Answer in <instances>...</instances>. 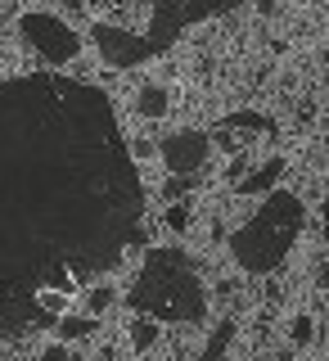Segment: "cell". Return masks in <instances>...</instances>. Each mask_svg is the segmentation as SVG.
Listing matches in <instances>:
<instances>
[{
	"mask_svg": "<svg viewBox=\"0 0 329 361\" xmlns=\"http://www.w3.org/2000/svg\"><path fill=\"white\" fill-rule=\"evenodd\" d=\"M59 334H63V338H86V334H95V316H63V321H59Z\"/></svg>",
	"mask_w": 329,
	"mask_h": 361,
	"instance_id": "obj_5",
	"label": "cell"
},
{
	"mask_svg": "<svg viewBox=\"0 0 329 361\" xmlns=\"http://www.w3.org/2000/svg\"><path fill=\"white\" fill-rule=\"evenodd\" d=\"M140 113H149V118H158V113H167V95H163L158 86L140 90Z\"/></svg>",
	"mask_w": 329,
	"mask_h": 361,
	"instance_id": "obj_7",
	"label": "cell"
},
{
	"mask_svg": "<svg viewBox=\"0 0 329 361\" xmlns=\"http://www.w3.org/2000/svg\"><path fill=\"white\" fill-rule=\"evenodd\" d=\"M144 195L99 86L0 82V334L50 325L77 280L118 267Z\"/></svg>",
	"mask_w": 329,
	"mask_h": 361,
	"instance_id": "obj_1",
	"label": "cell"
},
{
	"mask_svg": "<svg viewBox=\"0 0 329 361\" xmlns=\"http://www.w3.org/2000/svg\"><path fill=\"white\" fill-rule=\"evenodd\" d=\"M163 158L172 172H194V167L208 158V145H203L199 131H176L172 140H163Z\"/></svg>",
	"mask_w": 329,
	"mask_h": 361,
	"instance_id": "obj_4",
	"label": "cell"
},
{
	"mask_svg": "<svg viewBox=\"0 0 329 361\" xmlns=\"http://www.w3.org/2000/svg\"><path fill=\"white\" fill-rule=\"evenodd\" d=\"M235 5H240V0H158L154 23H149L144 37H131V32H118V27H104V23H99L95 45L113 68H135V63L154 59V54H163L185 27H194V23L212 18V14H225V9H235Z\"/></svg>",
	"mask_w": 329,
	"mask_h": 361,
	"instance_id": "obj_2",
	"label": "cell"
},
{
	"mask_svg": "<svg viewBox=\"0 0 329 361\" xmlns=\"http://www.w3.org/2000/svg\"><path fill=\"white\" fill-rule=\"evenodd\" d=\"M41 361H68V353H63L59 343H50V348H45V353H41Z\"/></svg>",
	"mask_w": 329,
	"mask_h": 361,
	"instance_id": "obj_9",
	"label": "cell"
},
{
	"mask_svg": "<svg viewBox=\"0 0 329 361\" xmlns=\"http://www.w3.org/2000/svg\"><path fill=\"white\" fill-rule=\"evenodd\" d=\"M230 334H235V330H230V325H221V334H217V338H212V343H208V348H203V361H217V357L225 353V343H230Z\"/></svg>",
	"mask_w": 329,
	"mask_h": 361,
	"instance_id": "obj_8",
	"label": "cell"
},
{
	"mask_svg": "<svg viewBox=\"0 0 329 361\" xmlns=\"http://www.w3.org/2000/svg\"><path fill=\"white\" fill-rule=\"evenodd\" d=\"M131 343H135V348H154V343H158V325L149 321V316L131 325Z\"/></svg>",
	"mask_w": 329,
	"mask_h": 361,
	"instance_id": "obj_6",
	"label": "cell"
},
{
	"mask_svg": "<svg viewBox=\"0 0 329 361\" xmlns=\"http://www.w3.org/2000/svg\"><path fill=\"white\" fill-rule=\"evenodd\" d=\"M23 32H27V41L37 45L50 63H63V59H73V54H77V41L68 37V27H63V23H54V18H45V14L23 18Z\"/></svg>",
	"mask_w": 329,
	"mask_h": 361,
	"instance_id": "obj_3",
	"label": "cell"
}]
</instances>
